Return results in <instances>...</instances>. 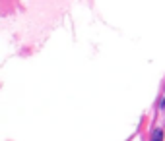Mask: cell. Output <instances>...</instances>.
<instances>
[{
  "instance_id": "cell-1",
  "label": "cell",
  "mask_w": 165,
  "mask_h": 141,
  "mask_svg": "<svg viewBox=\"0 0 165 141\" xmlns=\"http://www.w3.org/2000/svg\"><path fill=\"white\" fill-rule=\"evenodd\" d=\"M151 141H163V132H161L159 128L154 132V139H151Z\"/></svg>"
}]
</instances>
